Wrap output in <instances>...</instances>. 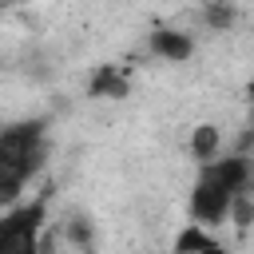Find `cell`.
Segmentation results:
<instances>
[{"label":"cell","instance_id":"obj_1","mask_svg":"<svg viewBox=\"0 0 254 254\" xmlns=\"http://www.w3.org/2000/svg\"><path fill=\"white\" fill-rule=\"evenodd\" d=\"M254 179L250 171V155H238V151H222L218 159L210 163H198L194 167V183H190V198H187V214L190 222H202L210 230H218L226 222V206L234 198V190H246Z\"/></svg>","mask_w":254,"mask_h":254},{"label":"cell","instance_id":"obj_2","mask_svg":"<svg viewBox=\"0 0 254 254\" xmlns=\"http://www.w3.org/2000/svg\"><path fill=\"white\" fill-rule=\"evenodd\" d=\"M48 218H52V190H40L36 198H20L16 206L0 210V254H40L36 238Z\"/></svg>","mask_w":254,"mask_h":254},{"label":"cell","instance_id":"obj_3","mask_svg":"<svg viewBox=\"0 0 254 254\" xmlns=\"http://www.w3.org/2000/svg\"><path fill=\"white\" fill-rule=\"evenodd\" d=\"M194 36L187 28H171V24H159L147 32V56L163 60V64H187L194 56Z\"/></svg>","mask_w":254,"mask_h":254},{"label":"cell","instance_id":"obj_4","mask_svg":"<svg viewBox=\"0 0 254 254\" xmlns=\"http://www.w3.org/2000/svg\"><path fill=\"white\" fill-rule=\"evenodd\" d=\"M60 238H64V250H75V254H91L95 250V218L87 210H67L60 218H52Z\"/></svg>","mask_w":254,"mask_h":254},{"label":"cell","instance_id":"obj_5","mask_svg":"<svg viewBox=\"0 0 254 254\" xmlns=\"http://www.w3.org/2000/svg\"><path fill=\"white\" fill-rule=\"evenodd\" d=\"M87 95H91V99H111V103L127 99V95H131V75H127V67H119V64H99V67L87 75Z\"/></svg>","mask_w":254,"mask_h":254},{"label":"cell","instance_id":"obj_6","mask_svg":"<svg viewBox=\"0 0 254 254\" xmlns=\"http://www.w3.org/2000/svg\"><path fill=\"white\" fill-rule=\"evenodd\" d=\"M222 151H226V131H222L218 123L202 119V123H194V127H190V135H187V155H190V163H194V167H198V163L218 159Z\"/></svg>","mask_w":254,"mask_h":254},{"label":"cell","instance_id":"obj_7","mask_svg":"<svg viewBox=\"0 0 254 254\" xmlns=\"http://www.w3.org/2000/svg\"><path fill=\"white\" fill-rule=\"evenodd\" d=\"M202 28L206 32H234L238 28V0H202Z\"/></svg>","mask_w":254,"mask_h":254},{"label":"cell","instance_id":"obj_8","mask_svg":"<svg viewBox=\"0 0 254 254\" xmlns=\"http://www.w3.org/2000/svg\"><path fill=\"white\" fill-rule=\"evenodd\" d=\"M218 234L210 230V226H202V222H183L179 230H175V238H171V254H198L202 246H210Z\"/></svg>","mask_w":254,"mask_h":254},{"label":"cell","instance_id":"obj_9","mask_svg":"<svg viewBox=\"0 0 254 254\" xmlns=\"http://www.w3.org/2000/svg\"><path fill=\"white\" fill-rule=\"evenodd\" d=\"M226 222L234 226V234H246L254 226V190L250 187L246 190H234V198L226 206Z\"/></svg>","mask_w":254,"mask_h":254},{"label":"cell","instance_id":"obj_10","mask_svg":"<svg viewBox=\"0 0 254 254\" xmlns=\"http://www.w3.org/2000/svg\"><path fill=\"white\" fill-rule=\"evenodd\" d=\"M24 194H28V183H24L20 175H4V179H0V210L16 206Z\"/></svg>","mask_w":254,"mask_h":254},{"label":"cell","instance_id":"obj_11","mask_svg":"<svg viewBox=\"0 0 254 254\" xmlns=\"http://www.w3.org/2000/svg\"><path fill=\"white\" fill-rule=\"evenodd\" d=\"M198 254H234V250H230V246H226L222 238H214V242H210V246H202Z\"/></svg>","mask_w":254,"mask_h":254},{"label":"cell","instance_id":"obj_12","mask_svg":"<svg viewBox=\"0 0 254 254\" xmlns=\"http://www.w3.org/2000/svg\"><path fill=\"white\" fill-rule=\"evenodd\" d=\"M0 67H4V56H0Z\"/></svg>","mask_w":254,"mask_h":254}]
</instances>
